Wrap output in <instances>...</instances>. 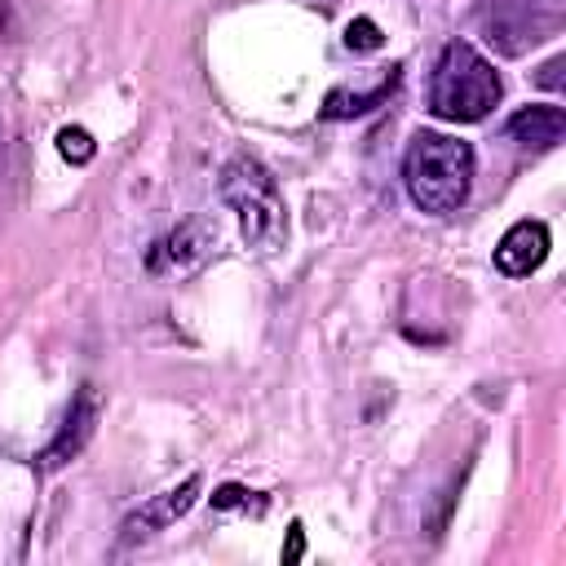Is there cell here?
<instances>
[{
    "label": "cell",
    "instance_id": "8992f818",
    "mask_svg": "<svg viewBox=\"0 0 566 566\" xmlns=\"http://www.w3.org/2000/svg\"><path fill=\"white\" fill-rule=\"evenodd\" d=\"M199 473H190V478H181L177 486H168L164 495H155V500H146L142 509H133L128 517H124V526H119V539L124 544H137V539H150V535H159V531H168L177 517H186L190 513V504L199 500Z\"/></svg>",
    "mask_w": 566,
    "mask_h": 566
},
{
    "label": "cell",
    "instance_id": "4fadbf2b",
    "mask_svg": "<svg viewBox=\"0 0 566 566\" xmlns=\"http://www.w3.org/2000/svg\"><path fill=\"white\" fill-rule=\"evenodd\" d=\"M562 71H566V57L557 53V57H548V62H544V66L535 71V84H539V88H553V93H557V88L566 84V75H562Z\"/></svg>",
    "mask_w": 566,
    "mask_h": 566
},
{
    "label": "cell",
    "instance_id": "3957f363",
    "mask_svg": "<svg viewBox=\"0 0 566 566\" xmlns=\"http://www.w3.org/2000/svg\"><path fill=\"white\" fill-rule=\"evenodd\" d=\"M221 199L234 208L239 234H243V243L252 252L270 256V252L283 248V239H287V208H283L274 172L256 155H234L221 168Z\"/></svg>",
    "mask_w": 566,
    "mask_h": 566
},
{
    "label": "cell",
    "instance_id": "6da1fadb",
    "mask_svg": "<svg viewBox=\"0 0 566 566\" xmlns=\"http://www.w3.org/2000/svg\"><path fill=\"white\" fill-rule=\"evenodd\" d=\"M402 186L420 212H455L473 190V146L451 133H416L402 155Z\"/></svg>",
    "mask_w": 566,
    "mask_h": 566
},
{
    "label": "cell",
    "instance_id": "9c48e42d",
    "mask_svg": "<svg viewBox=\"0 0 566 566\" xmlns=\"http://www.w3.org/2000/svg\"><path fill=\"white\" fill-rule=\"evenodd\" d=\"M398 80H402V66H389L376 88H332L318 111H323V119H354V115H367V111L385 106V102L398 93Z\"/></svg>",
    "mask_w": 566,
    "mask_h": 566
},
{
    "label": "cell",
    "instance_id": "7a4b0ae2",
    "mask_svg": "<svg viewBox=\"0 0 566 566\" xmlns=\"http://www.w3.org/2000/svg\"><path fill=\"white\" fill-rule=\"evenodd\" d=\"M504 97V80L469 40H447L429 71V111L447 124H478Z\"/></svg>",
    "mask_w": 566,
    "mask_h": 566
},
{
    "label": "cell",
    "instance_id": "7c38bea8",
    "mask_svg": "<svg viewBox=\"0 0 566 566\" xmlns=\"http://www.w3.org/2000/svg\"><path fill=\"white\" fill-rule=\"evenodd\" d=\"M385 44V35H380V27L371 22V18H354L349 27H345V49H354V53H376Z\"/></svg>",
    "mask_w": 566,
    "mask_h": 566
},
{
    "label": "cell",
    "instance_id": "277c9868",
    "mask_svg": "<svg viewBox=\"0 0 566 566\" xmlns=\"http://www.w3.org/2000/svg\"><path fill=\"white\" fill-rule=\"evenodd\" d=\"M212 252H217V226L208 217H190L177 230H168L164 239H155V248L146 252V270L181 279V274H195Z\"/></svg>",
    "mask_w": 566,
    "mask_h": 566
},
{
    "label": "cell",
    "instance_id": "5bb4252c",
    "mask_svg": "<svg viewBox=\"0 0 566 566\" xmlns=\"http://www.w3.org/2000/svg\"><path fill=\"white\" fill-rule=\"evenodd\" d=\"M301 557H305V526L292 522V526H287V544H283V562L292 566V562H301Z\"/></svg>",
    "mask_w": 566,
    "mask_h": 566
},
{
    "label": "cell",
    "instance_id": "8fae6325",
    "mask_svg": "<svg viewBox=\"0 0 566 566\" xmlns=\"http://www.w3.org/2000/svg\"><path fill=\"white\" fill-rule=\"evenodd\" d=\"M208 500H212V509H252V513L265 509V495H256V491H248V486H239V482L217 486Z\"/></svg>",
    "mask_w": 566,
    "mask_h": 566
},
{
    "label": "cell",
    "instance_id": "52a82bcc",
    "mask_svg": "<svg viewBox=\"0 0 566 566\" xmlns=\"http://www.w3.org/2000/svg\"><path fill=\"white\" fill-rule=\"evenodd\" d=\"M548 248H553V239H548V226L544 221H531V217L526 221H513L500 234V243H495V270L509 274V279H526V274H535L544 265Z\"/></svg>",
    "mask_w": 566,
    "mask_h": 566
},
{
    "label": "cell",
    "instance_id": "30bf717a",
    "mask_svg": "<svg viewBox=\"0 0 566 566\" xmlns=\"http://www.w3.org/2000/svg\"><path fill=\"white\" fill-rule=\"evenodd\" d=\"M57 155H62L66 164H88V159L97 155V142H93V133H88V128L66 124V128L57 133Z\"/></svg>",
    "mask_w": 566,
    "mask_h": 566
},
{
    "label": "cell",
    "instance_id": "ba28073f",
    "mask_svg": "<svg viewBox=\"0 0 566 566\" xmlns=\"http://www.w3.org/2000/svg\"><path fill=\"white\" fill-rule=\"evenodd\" d=\"M504 133L526 150H553L566 137V111L562 106H522L509 115Z\"/></svg>",
    "mask_w": 566,
    "mask_h": 566
},
{
    "label": "cell",
    "instance_id": "5b68a950",
    "mask_svg": "<svg viewBox=\"0 0 566 566\" xmlns=\"http://www.w3.org/2000/svg\"><path fill=\"white\" fill-rule=\"evenodd\" d=\"M97 416H102L97 389H93V385H80L75 398H71V407H66V416H62V424H57V433H53L49 447L35 455V469H40V473H57L62 464H71V460L88 447V438H93V429H97Z\"/></svg>",
    "mask_w": 566,
    "mask_h": 566
}]
</instances>
